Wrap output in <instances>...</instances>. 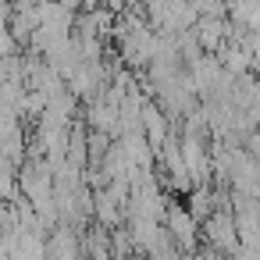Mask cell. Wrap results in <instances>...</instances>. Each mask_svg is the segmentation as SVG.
Masks as SVG:
<instances>
[{"label": "cell", "mask_w": 260, "mask_h": 260, "mask_svg": "<svg viewBox=\"0 0 260 260\" xmlns=\"http://www.w3.org/2000/svg\"><path fill=\"white\" fill-rule=\"evenodd\" d=\"M168 224H171V235H175L182 246H192V239H196V217H192L189 210L171 207V210H168Z\"/></svg>", "instance_id": "1"}]
</instances>
